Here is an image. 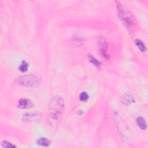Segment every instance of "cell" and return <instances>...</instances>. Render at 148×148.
<instances>
[{
    "label": "cell",
    "mask_w": 148,
    "mask_h": 148,
    "mask_svg": "<svg viewBox=\"0 0 148 148\" xmlns=\"http://www.w3.org/2000/svg\"><path fill=\"white\" fill-rule=\"evenodd\" d=\"M116 7L120 18L129 27L135 25L136 21L135 16L131 11L120 2H116Z\"/></svg>",
    "instance_id": "1"
},
{
    "label": "cell",
    "mask_w": 148,
    "mask_h": 148,
    "mask_svg": "<svg viewBox=\"0 0 148 148\" xmlns=\"http://www.w3.org/2000/svg\"><path fill=\"white\" fill-rule=\"evenodd\" d=\"M64 106V101L61 97L56 95L53 97L49 103L50 116L53 119L57 120L63 112Z\"/></svg>",
    "instance_id": "2"
},
{
    "label": "cell",
    "mask_w": 148,
    "mask_h": 148,
    "mask_svg": "<svg viewBox=\"0 0 148 148\" xmlns=\"http://www.w3.org/2000/svg\"><path fill=\"white\" fill-rule=\"evenodd\" d=\"M15 82L17 84L24 87H36L40 84V79L33 75H25L17 77Z\"/></svg>",
    "instance_id": "3"
},
{
    "label": "cell",
    "mask_w": 148,
    "mask_h": 148,
    "mask_svg": "<svg viewBox=\"0 0 148 148\" xmlns=\"http://www.w3.org/2000/svg\"><path fill=\"white\" fill-rule=\"evenodd\" d=\"M98 47L101 54L105 58H109L108 53V43L107 40L101 37L98 40Z\"/></svg>",
    "instance_id": "4"
},
{
    "label": "cell",
    "mask_w": 148,
    "mask_h": 148,
    "mask_svg": "<svg viewBox=\"0 0 148 148\" xmlns=\"http://www.w3.org/2000/svg\"><path fill=\"white\" fill-rule=\"evenodd\" d=\"M40 115L38 113H26L23 116V120L25 121H36L40 119Z\"/></svg>",
    "instance_id": "5"
},
{
    "label": "cell",
    "mask_w": 148,
    "mask_h": 148,
    "mask_svg": "<svg viewBox=\"0 0 148 148\" xmlns=\"http://www.w3.org/2000/svg\"><path fill=\"white\" fill-rule=\"evenodd\" d=\"M32 103L30 100L26 98H21L18 101V107L21 109H28L31 108Z\"/></svg>",
    "instance_id": "6"
},
{
    "label": "cell",
    "mask_w": 148,
    "mask_h": 148,
    "mask_svg": "<svg viewBox=\"0 0 148 148\" xmlns=\"http://www.w3.org/2000/svg\"><path fill=\"white\" fill-rule=\"evenodd\" d=\"M135 101L133 96L130 93L124 94L121 99V102L123 104L127 105Z\"/></svg>",
    "instance_id": "7"
},
{
    "label": "cell",
    "mask_w": 148,
    "mask_h": 148,
    "mask_svg": "<svg viewBox=\"0 0 148 148\" xmlns=\"http://www.w3.org/2000/svg\"><path fill=\"white\" fill-rule=\"evenodd\" d=\"M136 123L138 127L139 128H140L141 130H145L146 129L147 125H146V121L143 117H140V116L138 117L136 119Z\"/></svg>",
    "instance_id": "8"
},
{
    "label": "cell",
    "mask_w": 148,
    "mask_h": 148,
    "mask_svg": "<svg viewBox=\"0 0 148 148\" xmlns=\"http://www.w3.org/2000/svg\"><path fill=\"white\" fill-rule=\"evenodd\" d=\"M88 59H89L90 62L93 65H94V66H95V67H97V68H100V67H101V64L100 61H99L98 59H97L93 55L90 54V55H88Z\"/></svg>",
    "instance_id": "9"
},
{
    "label": "cell",
    "mask_w": 148,
    "mask_h": 148,
    "mask_svg": "<svg viewBox=\"0 0 148 148\" xmlns=\"http://www.w3.org/2000/svg\"><path fill=\"white\" fill-rule=\"evenodd\" d=\"M135 43L136 46L142 52H145L146 51V50H147L146 47L142 40H140V39H136L135 40Z\"/></svg>",
    "instance_id": "10"
},
{
    "label": "cell",
    "mask_w": 148,
    "mask_h": 148,
    "mask_svg": "<svg viewBox=\"0 0 148 148\" xmlns=\"http://www.w3.org/2000/svg\"><path fill=\"white\" fill-rule=\"evenodd\" d=\"M36 143L40 146H48L50 144V141L47 138H40L37 140Z\"/></svg>",
    "instance_id": "11"
},
{
    "label": "cell",
    "mask_w": 148,
    "mask_h": 148,
    "mask_svg": "<svg viewBox=\"0 0 148 148\" xmlns=\"http://www.w3.org/2000/svg\"><path fill=\"white\" fill-rule=\"evenodd\" d=\"M28 67V64L24 60H23L19 66V70L22 72H25L27 71Z\"/></svg>",
    "instance_id": "12"
},
{
    "label": "cell",
    "mask_w": 148,
    "mask_h": 148,
    "mask_svg": "<svg viewBox=\"0 0 148 148\" xmlns=\"http://www.w3.org/2000/svg\"><path fill=\"white\" fill-rule=\"evenodd\" d=\"M79 99L81 101H86L88 99V94L86 92H82L79 95Z\"/></svg>",
    "instance_id": "13"
},
{
    "label": "cell",
    "mask_w": 148,
    "mask_h": 148,
    "mask_svg": "<svg viewBox=\"0 0 148 148\" xmlns=\"http://www.w3.org/2000/svg\"><path fill=\"white\" fill-rule=\"evenodd\" d=\"M2 145L3 147H16V146H14V145H13L10 142H9L6 141V140L3 141L2 142Z\"/></svg>",
    "instance_id": "14"
}]
</instances>
